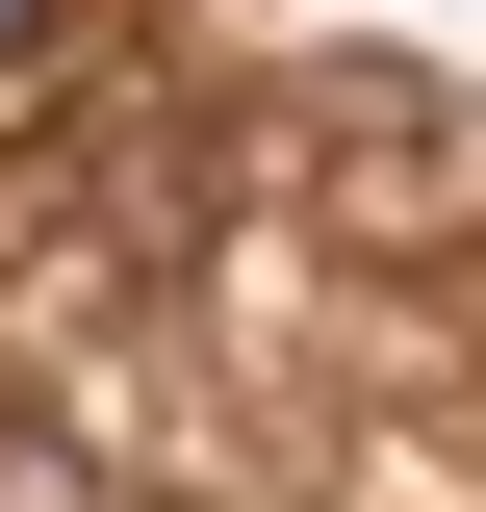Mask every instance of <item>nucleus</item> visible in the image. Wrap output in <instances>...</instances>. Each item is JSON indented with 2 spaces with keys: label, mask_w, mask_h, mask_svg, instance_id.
Wrapping results in <instances>:
<instances>
[{
  "label": "nucleus",
  "mask_w": 486,
  "mask_h": 512,
  "mask_svg": "<svg viewBox=\"0 0 486 512\" xmlns=\"http://www.w3.org/2000/svg\"><path fill=\"white\" fill-rule=\"evenodd\" d=\"M52 26H77V0H0V77H52Z\"/></svg>",
  "instance_id": "1"
}]
</instances>
